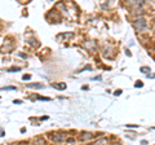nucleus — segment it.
Masks as SVG:
<instances>
[{
    "instance_id": "obj_8",
    "label": "nucleus",
    "mask_w": 155,
    "mask_h": 145,
    "mask_svg": "<svg viewBox=\"0 0 155 145\" xmlns=\"http://www.w3.org/2000/svg\"><path fill=\"white\" fill-rule=\"evenodd\" d=\"M120 93H122V91H120V89H119V91H116V92H115V95H116V96H119Z\"/></svg>"
},
{
    "instance_id": "obj_5",
    "label": "nucleus",
    "mask_w": 155,
    "mask_h": 145,
    "mask_svg": "<svg viewBox=\"0 0 155 145\" xmlns=\"http://www.w3.org/2000/svg\"><path fill=\"white\" fill-rule=\"evenodd\" d=\"M140 71H141V72H149V74H150V67L142 66V67H140Z\"/></svg>"
},
{
    "instance_id": "obj_2",
    "label": "nucleus",
    "mask_w": 155,
    "mask_h": 145,
    "mask_svg": "<svg viewBox=\"0 0 155 145\" xmlns=\"http://www.w3.org/2000/svg\"><path fill=\"white\" fill-rule=\"evenodd\" d=\"M145 2H132L130 3V7H133V8H136V11H140V9H142L143 7H145Z\"/></svg>"
},
{
    "instance_id": "obj_6",
    "label": "nucleus",
    "mask_w": 155,
    "mask_h": 145,
    "mask_svg": "<svg viewBox=\"0 0 155 145\" xmlns=\"http://www.w3.org/2000/svg\"><path fill=\"white\" fill-rule=\"evenodd\" d=\"M106 141H107V139H101L100 141H97L94 145H104V144H106Z\"/></svg>"
},
{
    "instance_id": "obj_9",
    "label": "nucleus",
    "mask_w": 155,
    "mask_h": 145,
    "mask_svg": "<svg viewBox=\"0 0 155 145\" xmlns=\"http://www.w3.org/2000/svg\"><path fill=\"white\" fill-rule=\"evenodd\" d=\"M23 79H25V80L26 79H30V75H25V76H23Z\"/></svg>"
},
{
    "instance_id": "obj_4",
    "label": "nucleus",
    "mask_w": 155,
    "mask_h": 145,
    "mask_svg": "<svg viewBox=\"0 0 155 145\" xmlns=\"http://www.w3.org/2000/svg\"><path fill=\"white\" fill-rule=\"evenodd\" d=\"M57 137H53L54 139V141H57V143H61V141H64L65 140V135L64 133H60V135H56Z\"/></svg>"
},
{
    "instance_id": "obj_7",
    "label": "nucleus",
    "mask_w": 155,
    "mask_h": 145,
    "mask_svg": "<svg viewBox=\"0 0 155 145\" xmlns=\"http://www.w3.org/2000/svg\"><path fill=\"white\" fill-rule=\"evenodd\" d=\"M142 86H143V83H142L141 80H137V82H136V84H134V87H136V88H138V87H140V88H141Z\"/></svg>"
},
{
    "instance_id": "obj_3",
    "label": "nucleus",
    "mask_w": 155,
    "mask_h": 145,
    "mask_svg": "<svg viewBox=\"0 0 155 145\" xmlns=\"http://www.w3.org/2000/svg\"><path fill=\"white\" fill-rule=\"evenodd\" d=\"M92 139H94L92 132H83L80 136V140H92Z\"/></svg>"
},
{
    "instance_id": "obj_1",
    "label": "nucleus",
    "mask_w": 155,
    "mask_h": 145,
    "mask_svg": "<svg viewBox=\"0 0 155 145\" xmlns=\"http://www.w3.org/2000/svg\"><path fill=\"white\" fill-rule=\"evenodd\" d=\"M133 26L136 29V31L141 34V32H145L147 30L149 22H147V20L145 17H138V18H136V20L133 21Z\"/></svg>"
}]
</instances>
